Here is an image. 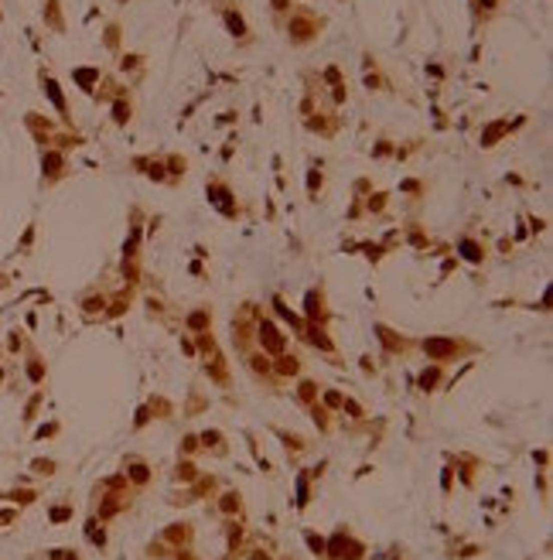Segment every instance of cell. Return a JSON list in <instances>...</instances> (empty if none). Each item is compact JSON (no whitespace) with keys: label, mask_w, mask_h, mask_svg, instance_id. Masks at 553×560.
Returning a JSON list of instances; mask_svg holds the SVG:
<instances>
[{"label":"cell","mask_w":553,"mask_h":560,"mask_svg":"<svg viewBox=\"0 0 553 560\" xmlns=\"http://www.w3.org/2000/svg\"><path fill=\"white\" fill-rule=\"evenodd\" d=\"M7 499H14V502H31V499H35V492H11Z\"/></svg>","instance_id":"cell-24"},{"label":"cell","mask_w":553,"mask_h":560,"mask_svg":"<svg viewBox=\"0 0 553 560\" xmlns=\"http://www.w3.org/2000/svg\"><path fill=\"white\" fill-rule=\"evenodd\" d=\"M4 284H7V280H4V273H0V287H4Z\"/></svg>","instance_id":"cell-33"},{"label":"cell","mask_w":553,"mask_h":560,"mask_svg":"<svg viewBox=\"0 0 553 560\" xmlns=\"http://www.w3.org/2000/svg\"><path fill=\"white\" fill-rule=\"evenodd\" d=\"M14 519V509H4V512H0V526H4V522H11Z\"/></svg>","instance_id":"cell-31"},{"label":"cell","mask_w":553,"mask_h":560,"mask_svg":"<svg viewBox=\"0 0 553 560\" xmlns=\"http://www.w3.org/2000/svg\"><path fill=\"white\" fill-rule=\"evenodd\" d=\"M301 396H304V400H314V383H304V386H301Z\"/></svg>","instance_id":"cell-30"},{"label":"cell","mask_w":553,"mask_h":560,"mask_svg":"<svg viewBox=\"0 0 553 560\" xmlns=\"http://www.w3.org/2000/svg\"><path fill=\"white\" fill-rule=\"evenodd\" d=\"M226 24H229V31L236 38H246V21H243L239 11H226Z\"/></svg>","instance_id":"cell-9"},{"label":"cell","mask_w":553,"mask_h":560,"mask_svg":"<svg viewBox=\"0 0 553 560\" xmlns=\"http://www.w3.org/2000/svg\"><path fill=\"white\" fill-rule=\"evenodd\" d=\"M423 352H427L434 362H447V359L458 355V342H454V338H427V342H423Z\"/></svg>","instance_id":"cell-2"},{"label":"cell","mask_w":553,"mask_h":560,"mask_svg":"<svg viewBox=\"0 0 553 560\" xmlns=\"http://www.w3.org/2000/svg\"><path fill=\"white\" fill-rule=\"evenodd\" d=\"M0 379H4V369H0Z\"/></svg>","instance_id":"cell-34"},{"label":"cell","mask_w":553,"mask_h":560,"mask_svg":"<svg viewBox=\"0 0 553 560\" xmlns=\"http://www.w3.org/2000/svg\"><path fill=\"white\" fill-rule=\"evenodd\" d=\"M434 383H437V369H430V372H423V376H420V386H423V389H430Z\"/></svg>","instance_id":"cell-20"},{"label":"cell","mask_w":553,"mask_h":560,"mask_svg":"<svg viewBox=\"0 0 553 560\" xmlns=\"http://www.w3.org/2000/svg\"><path fill=\"white\" fill-rule=\"evenodd\" d=\"M178 471H181V478H185V482H191V478H195V468H191V464H181Z\"/></svg>","instance_id":"cell-27"},{"label":"cell","mask_w":553,"mask_h":560,"mask_svg":"<svg viewBox=\"0 0 553 560\" xmlns=\"http://www.w3.org/2000/svg\"><path fill=\"white\" fill-rule=\"evenodd\" d=\"M168 168H171V174H185V157H171Z\"/></svg>","instance_id":"cell-21"},{"label":"cell","mask_w":553,"mask_h":560,"mask_svg":"<svg viewBox=\"0 0 553 560\" xmlns=\"http://www.w3.org/2000/svg\"><path fill=\"white\" fill-rule=\"evenodd\" d=\"M41 168H45V181H55V178H62V174H65V157L58 154V151H45V157H41Z\"/></svg>","instance_id":"cell-5"},{"label":"cell","mask_w":553,"mask_h":560,"mask_svg":"<svg viewBox=\"0 0 553 560\" xmlns=\"http://www.w3.org/2000/svg\"><path fill=\"white\" fill-rule=\"evenodd\" d=\"M249 362H253V369H256V372H260V369H263V372H267V359H260V355H253V359H249Z\"/></svg>","instance_id":"cell-28"},{"label":"cell","mask_w":553,"mask_h":560,"mask_svg":"<svg viewBox=\"0 0 553 560\" xmlns=\"http://www.w3.org/2000/svg\"><path fill=\"white\" fill-rule=\"evenodd\" d=\"M113 120L120 123V127H123V123L130 120V103H123V99H120V103L113 106Z\"/></svg>","instance_id":"cell-15"},{"label":"cell","mask_w":553,"mask_h":560,"mask_svg":"<svg viewBox=\"0 0 553 560\" xmlns=\"http://www.w3.org/2000/svg\"><path fill=\"white\" fill-rule=\"evenodd\" d=\"M260 342H263V348L273 352V355H284V348H287V338L280 335V328H277L270 318L260 321Z\"/></svg>","instance_id":"cell-1"},{"label":"cell","mask_w":553,"mask_h":560,"mask_svg":"<svg viewBox=\"0 0 553 560\" xmlns=\"http://www.w3.org/2000/svg\"><path fill=\"white\" fill-rule=\"evenodd\" d=\"M324 403L328 406H342V396H338V393H324Z\"/></svg>","instance_id":"cell-26"},{"label":"cell","mask_w":553,"mask_h":560,"mask_svg":"<svg viewBox=\"0 0 553 560\" xmlns=\"http://www.w3.org/2000/svg\"><path fill=\"white\" fill-rule=\"evenodd\" d=\"M28 376H31V379H35V383H38L41 376H45V366H41L38 359H31V362H28Z\"/></svg>","instance_id":"cell-18"},{"label":"cell","mask_w":553,"mask_h":560,"mask_svg":"<svg viewBox=\"0 0 553 560\" xmlns=\"http://www.w3.org/2000/svg\"><path fill=\"white\" fill-rule=\"evenodd\" d=\"M209 321H212L209 311H195V314L188 318V328L191 331H205V328H209Z\"/></svg>","instance_id":"cell-11"},{"label":"cell","mask_w":553,"mask_h":560,"mask_svg":"<svg viewBox=\"0 0 553 560\" xmlns=\"http://www.w3.org/2000/svg\"><path fill=\"white\" fill-rule=\"evenodd\" d=\"M72 516V509H52V522H65Z\"/></svg>","instance_id":"cell-22"},{"label":"cell","mask_w":553,"mask_h":560,"mask_svg":"<svg viewBox=\"0 0 553 560\" xmlns=\"http://www.w3.org/2000/svg\"><path fill=\"white\" fill-rule=\"evenodd\" d=\"M130 478H134V482H147V464L134 461L130 464Z\"/></svg>","instance_id":"cell-16"},{"label":"cell","mask_w":553,"mask_h":560,"mask_svg":"<svg viewBox=\"0 0 553 560\" xmlns=\"http://www.w3.org/2000/svg\"><path fill=\"white\" fill-rule=\"evenodd\" d=\"M45 21L55 28V31H62L65 24H62V18H58V0H48V11H45Z\"/></svg>","instance_id":"cell-13"},{"label":"cell","mask_w":553,"mask_h":560,"mask_svg":"<svg viewBox=\"0 0 553 560\" xmlns=\"http://www.w3.org/2000/svg\"><path fill=\"white\" fill-rule=\"evenodd\" d=\"M505 130H509V123H505V120H498V123H492V127H488V134L481 137V147H495V140L502 134H505Z\"/></svg>","instance_id":"cell-10"},{"label":"cell","mask_w":553,"mask_h":560,"mask_svg":"<svg viewBox=\"0 0 553 560\" xmlns=\"http://www.w3.org/2000/svg\"><path fill=\"white\" fill-rule=\"evenodd\" d=\"M41 86H45V93H48V99L58 106V113L69 116V106H65V96H62V89H58V82L52 76H41Z\"/></svg>","instance_id":"cell-6"},{"label":"cell","mask_w":553,"mask_h":560,"mask_svg":"<svg viewBox=\"0 0 553 560\" xmlns=\"http://www.w3.org/2000/svg\"><path fill=\"white\" fill-rule=\"evenodd\" d=\"M31 239H35V226H28V232H24V239H21V250H28V246H31Z\"/></svg>","instance_id":"cell-25"},{"label":"cell","mask_w":553,"mask_h":560,"mask_svg":"<svg viewBox=\"0 0 553 560\" xmlns=\"http://www.w3.org/2000/svg\"><path fill=\"white\" fill-rule=\"evenodd\" d=\"M222 509H226V512H236V509H239V495H236V492H226V495H222Z\"/></svg>","instance_id":"cell-17"},{"label":"cell","mask_w":553,"mask_h":560,"mask_svg":"<svg viewBox=\"0 0 553 560\" xmlns=\"http://www.w3.org/2000/svg\"><path fill=\"white\" fill-rule=\"evenodd\" d=\"M280 372H284V376H294V372H297V369H301V362H297V355H280Z\"/></svg>","instance_id":"cell-14"},{"label":"cell","mask_w":553,"mask_h":560,"mask_svg":"<svg viewBox=\"0 0 553 560\" xmlns=\"http://www.w3.org/2000/svg\"><path fill=\"white\" fill-rule=\"evenodd\" d=\"M106 308V297H89V301H86V311H89V314H96V311H103Z\"/></svg>","instance_id":"cell-19"},{"label":"cell","mask_w":553,"mask_h":560,"mask_svg":"<svg viewBox=\"0 0 553 560\" xmlns=\"http://www.w3.org/2000/svg\"><path fill=\"white\" fill-rule=\"evenodd\" d=\"M458 253L468 260V263H481V260H485V246H481V243H475V239H461V243H458Z\"/></svg>","instance_id":"cell-7"},{"label":"cell","mask_w":553,"mask_h":560,"mask_svg":"<svg viewBox=\"0 0 553 560\" xmlns=\"http://www.w3.org/2000/svg\"><path fill=\"white\" fill-rule=\"evenodd\" d=\"M331 557H338V560H359L362 557V546L359 543H352V540H345V533H335L331 536V543L324 546Z\"/></svg>","instance_id":"cell-3"},{"label":"cell","mask_w":553,"mask_h":560,"mask_svg":"<svg viewBox=\"0 0 553 560\" xmlns=\"http://www.w3.org/2000/svg\"><path fill=\"white\" fill-rule=\"evenodd\" d=\"M96 79H99V72H96V69H76V82L82 86V89H93Z\"/></svg>","instance_id":"cell-12"},{"label":"cell","mask_w":553,"mask_h":560,"mask_svg":"<svg viewBox=\"0 0 553 560\" xmlns=\"http://www.w3.org/2000/svg\"><path fill=\"white\" fill-rule=\"evenodd\" d=\"M307 342H311V345H318V348H324V352H331V348H335V342H331V338H328V335H324V328L321 325H314V321H311V325H307Z\"/></svg>","instance_id":"cell-8"},{"label":"cell","mask_w":553,"mask_h":560,"mask_svg":"<svg viewBox=\"0 0 553 560\" xmlns=\"http://www.w3.org/2000/svg\"><path fill=\"white\" fill-rule=\"evenodd\" d=\"M304 314L314 321V325H321L324 318H328V311H324V294H321V290H307V297H304Z\"/></svg>","instance_id":"cell-4"},{"label":"cell","mask_w":553,"mask_h":560,"mask_svg":"<svg viewBox=\"0 0 553 560\" xmlns=\"http://www.w3.org/2000/svg\"><path fill=\"white\" fill-rule=\"evenodd\" d=\"M35 468H38L41 475H52V468H55V464H52V461H35Z\"/></svg>","instance_id":"cell-29"},{"label":"cell","mask_w":553,"mask_h":560,"mask_svg":"<svg viewBox=\"0 0 553 560\" xmlns=\"http://www.w3.org/2000/svg\"><path fill=\"white\" fill-rule=\"evenodd\" d=\"M273 11H287V0H273Z\"/></svg>","instance_id":"cell-32"},{"label":"cell","mask_w":553,"mask_h":560,"mask_svg":"<svg viewBox=\"0 0 553 560\" xmlns=\"http://www.w3.org/2000/svg\"><path fill=\"white\" fill-rule=\"evenodd\" d=\"M307 543H311V550H318V553H324V540H321V536H314V533H307Z\"/></svg>","instance_id":"cell-23"}]
</instances>
